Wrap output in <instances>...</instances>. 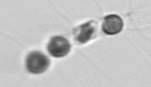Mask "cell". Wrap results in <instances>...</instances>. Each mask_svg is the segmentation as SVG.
Here are the masks:
<instances>
[{"instance_id":"obj_1","label":"cell","mask_w":151,"mask_h":87,"mask_svg":"<svg viewBox=\"0 0 151 87\" xmlns=\"http://www.w3.org/2000/svg\"><path fill=\"white\" fill-rule=\"evenodd\" d=\"M50 61L49 58L40 51L30 52L26 59L28 72L33 74H41L49 68Z\"/></svg>"},{"instance_id":"obj_2","label":"cell","mask_w":151,"mask_h":87,"mask_svg":"<svg viewBox=\"0 0 151 87\" xmlns=\"http://www.w3.org/2000/svg\"><path fill=\"white\" fill-rule=\"evenodd\" d=\"M70 50V42L63 36H53L48 44V51L54 58L65 57Z\"/></svg>"},{"instance_id":"obj_3","label":"cell","mask_w":151,"mask_h":87,"mask_svg":"<svg viewBox=\"0 0 151 87\" xmlns=\"http://www.w3.org/2000/svg\"><path fill=\"white\" fill-rule=\"evenodd\" d=\"M96 27V22L90 21L76 27L74 30L75 40L80 44H86L90 41L94 35Z\"/></svg>"},{"instance_id":"obj_4","label":"cell","mask_w":151,"mask_h":87,"mask_svg":"<svg viewBox=\"0 0 151 87\" xmlns=\"http://www.w3.org/2000/svg\"><path fill=\"white\" fill-rule=\"evenodd\" d=\"M123 20L116 14H110L104 18L102 24L103 31L107 35H114L120 33L123 29Z\"/></svg>"}]
</instances>
